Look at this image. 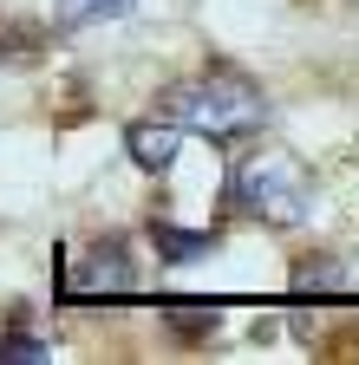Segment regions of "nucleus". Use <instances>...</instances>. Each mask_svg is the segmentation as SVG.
<instances>
[{
    "mask_svg": "<svg viewBox=\"0 0 359 365\" xmlns=\"http://www.w3.org/2000/svg\"><path fill=\"white\" fill-rule=\"evenodd\" d=\"M53 300H118L138 287V255H131L124 235H98L85 248L79 267H66V255H53Z\"/></svg>",
    "mask_w": 359,
    "mask_h": 365,
    "instance_id": "obj_3",
    "label": "nucleus"
},
{
    "mask_svg": "<svg viewBox=\"0 0 359 365\" xmlns=\"http://www.w3.org/2000/svg\"><path fill=\"white\" fill-rule=\"evenodd\" d=\"M222 209L242 215V222H261L288 235V228L307 222L313 209V170L294 157V150H248L242 163H229V182H222Z\"/></svg>",
    "mask_w": 359,
    "mask_h": 365,
    "instance_id": "obj_2",
    "label": "nucleus"
},
{
    "mask_svg": "<svg viewBox=\"0 0 359 365\" xmlns=\"http://www.w3.org/2000/svg\"><path fill=\"white\" fill-rule=\"evenodd\" d=\"M268 111L275 105H268L261 78H248L242 66H222V59H209L190 78H176L170 91H157V105H151V118H170L183 137H209L216 150L242 144V137H261Z\"/></svg>",
    "mask_w": 359,
    "mask_h": 365,
    "instance_id": "obj_1",
    "label": "nucleus"
},
{
    "mask_svg": "<svg viewBox=\"0 0 359 365\" xmlns=\"http://www.w3.org/2000/svg\"><path fill=\"white\" fill-rule=\"evenodd\" d=\"M144 235H151V248H157V267H190V261H203V255H216L222 248V228H183V222H144Z\"/></svg>",
    "mask_w": 359,
    "mask_h": 365,
    "instance_id": "obj_5",
    "label": "nucleus"
},
{
    "mask_svg": "<svg viewBox=\"0 0 359 365\" xmlns=\"http://www.w3.org/2000/svg\"><path fill=\"white\" fill-rule=\"evenodd\" d=\"M340 287H346V281H340V261H333V255H320V261L307 255V261L294 267V294H340Z\"/></svg>",
    "mask_w": 359,
    "mask_h": 365,
    "instance_id": "obj_8",
    "label": "nucleus"
},
{
    "mask_svg": "<svg viewBox=\"0 0 359 365\" xmlns=\"http://www.w3.org/2000/svg\"><path fill=\"white\" fill-rule=\"evenodd\" d=\"M138 14V0H53V26L59 33H85V26H118Z\"/></svg>",
    "mask_w": 359,
    "mask_h": 365,
    "instance_id": "obj_6",
    "label": "nucleus"
},
{
    "mask_svg": "<svg viewBox=\"0 0 359 365\" xmlns=\"http://www.w3.org/2000/svg\"><path fill=\"white\" fill-rule=\"evenodd\" d=\"M176 150H183V130H176L170 118H131L124 124V157L138 163L144 176L176 170Z\"/></svg>",
    "mask_w": 359,
    "mask_h": 365,
    "instance_id": "obj_4",
    "label": "nucleus"
},
{
    "mask_svg": "<svg viewBox=\"0 0 359 365\" xmlns=\"http://www.w3.org/2000/svg\"><path fill=\"white\" fill-rule=\"evenodd\" d=\"M163 319H170V333L183 339V346H203L222 327V307L216 300H163Z\"/></svg>",
    "mask_w": 359,
    "mask_h": 365,
    "instance_id": "obj_7",
    "label": "nucleus"
},
{
    "mask_svg": "<svg viewBox=\"0 0 359 365\" xmlns=\"http://www.w3.org/2000/svg\"><path fill=\"white\" fill-rule=\"evenodd\" d=\"M14 359H53V339L33 333L26 319H14V333H0V365H14Z\"/></svg>",
    "mask_w": 359,
    "mask_h": 365,
    "instance_id": "obj_9",
    "label": "nucleus"
}]
</instances>
